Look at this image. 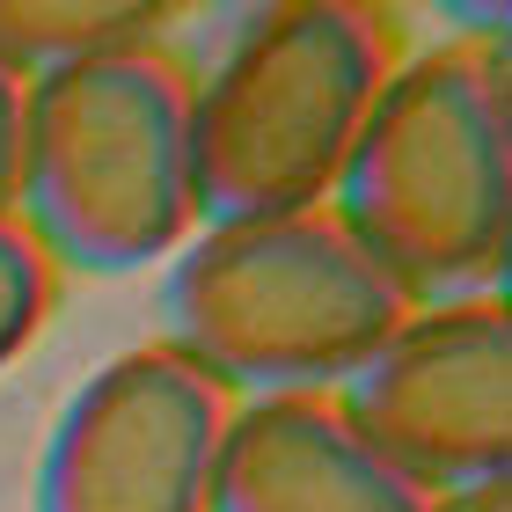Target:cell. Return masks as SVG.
Instances as JSON below:
<instances>
[{
    "mask_svg": "<svg viewBox=\"0 0 512 512\" xmlns=\"http://www.w3.org/2000/svg\"><path fill=\"white\" fill-rule=\"evenodd\" d=\"M44 308H52V256L30 242V227L15 213H0V374L30 352Z\"/></svg>",
    "mask_w": 512,
    "mask_h": 512,
    "instance_id": "9c48e42d",
    "label": "cell"
},
{
    "mask_svg": "<svg viewBox=\"0 0 512 512\" xmlns=\"http://www.w3.org/2000/svg\"><path fill=\"white\" fill-rule=\"evenodd\" d=\"M161 315L176 352L256 403L337 395L410 315V293L344 235L330 205H315L183 235L161 278Z\"/></svg>",
    "mask_w": 512,
    "mask_h": 512,
    "instance_id": "277c9868",
    "label": "cell"
},
{
    "mask_svg": "<svg viewBox=\"0 0 512 512\" xmlns=\"http://www.w3.org/2000/svg\"><path fill=\"white\" fill-rule=\"evenodd\" d=\"M330 213L410 300L498 293L512 256V66L498 37L388 66Z\"/></svg>",
    "mask_w": 512,
    "mask_h": 512,
    "instance_id": "6da1fadb",
    "label": "cell"
},
{
    "mask_svg": "<svg viewBox=\"0 0 512 512\" xmlns=\"http://www.w3.org/2000/svg\"><path fill=\"white\" fill-rule=\"evenodd\" d=\"M161 22L169 8H154V0H0V66L37 81L103 52L154 44Z\"/></svg>",
    "mask_w": 512,
    "mask_h": 512,
    "instance_id": "ba28073f",
    "label": "cell"
},
{
    "mask_svg": "<svg viewBox=\"0 0 512 512\" xmlns=\"http://www.w3.org/2000/svg\"><path fill=\"white\" fill-rule=\"evenodd\" d=\"M22 96H30V81L0 66V213H15V176H22Z\"/></svg>",
    "mask_w": 512,
    "mask_h": 512,
    "instance_id": "30bf717a",
    "label": "cell"
},
{
    "mask_svg": "<svg viewBox=\"0 0 512 512\" xmlns=\"http://www.w3.org/2000/svg\"><path fill=\"white\" fill-rule=\"evenodd\" d=\"M227 410V388L169 337L103 359L44 439L37 512H205Z\"/></svg>",
    "mask_w": 512,
    "mask_h": 512,
    "instance_id": "8992f818",
    "label": "cell"
},
{
    "mask_svg": "<svg viewBox=\"0 0 512 512\" xmlns=\"http://www.w3.org/2000/svg\"><path fill=\"white\" fill-rule=\"evenodd\" d=\"M432 512H512V476L469 483V491H447V498H432Z\"/></svg>",
    "mask_w": 512,
    "mask_h": 512,
    "instance_id": "8fae6325",
    "label": "cell"
},
{
    "mask_svg": "<svg viewBox=\"0 0 512 512\" xmlns=\"http://www.w3.org/2000/svg\"><path fill=\"white\" fill-rule=\"evenodd\" d=\"M15 220L52 264L103 278L176 256L198 227L191 74L161 44L37 74L22 96Z\"/></svg>",
    "mask_w": 512,
    "mask_h": 512,
    "instance_id": "3957f363",
    "label": "cell"
},
{
    "mask_svg": "<svg viewBox=\"0 0 512 512\" xmlns=\"http://www.w3.org/2000/svg\"><path fill=\"white\" fill-rule=\"evenodd\" d=\"M205 512H432V498L366 447L337 395H256L227 410Z\"/></svg>",
    "mask_w": 512,
    "mask_h": 512,
    "instance_id": "52a82bcc",
    "label": "cell"
},
{
    "mask_svg": "<svg viewBox=\"0 0 512 512\" xmlns=\"http://www.w3.org/2000/svg\"><path fill=\"white\" fill-rule=\"evenodd\" d=\"M395 476L425 498L512 476V308L505 293L410 300L388 344L337 388Z\"/></svg>",
    "mask_w": 512,
    "mask_h": 512,
    "instance_id": "5b68a950",
    "label": "cell"
},
{
    "mask_svg": "<svg viewBox=\"0 0 512 512\" xmlns=\"http://www.w3.org/2000/svg\"><path fill=\"white\" fill-rule=\"evenodd\" d=\"M395 66L366 0H271L235 22L191 81V205L198 227L315 213Z\"/></svg>",
    "mask_w": 512,
    "mask_h": 512,
    "instance_id": "7a4b0ae2",
    "label": "cell"
}]
</instances>
